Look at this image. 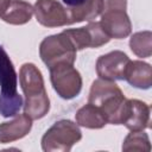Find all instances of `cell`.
Instances as JSON below:
<instances>
[{"label":"cell","mask_w":152,"mask_h":152,"mask_svg":"<svg viewBox=\"0 0 152 152\" xmlns=\"http://www.w3.org/2000/svg\"><path fill=\"white\" fill-rule=\"evenodd\" d=\"M19 82L25 95L24 113L32 120L44 118L50 110V100L40 70L33 63H24L19 70Z\"/></svg>","instance_id":"obj_1"},{"label":"cell","mask_w":152,"mask_h":152,"mask_svg":"<svg viewBox=\"0 0 152 152\" xmlns=\"http://www.w3.org/2000/svg\"><path fill=\"white\" fill-rule=\"evenodd\" d=\"M126 97L115 81L97 78L91 83L88 102L96 106L106 116L107 124L119 125Z\"/></svg>","instance_id":"obj_2"},{"label":"cell","mask_w":152,"mask_h":152,"mask_svg":"<svg viewBox=\"0 0 152 152\" xmlns=\"http://www.w3.org/2000/svg\"><path fill=\"white\" fill-rule=\"evenodd\" d=\"M18 75L14 65L0 45V114L4 118L15 116L24 104L23 96L17 91Z\"/></svg>","instance_id":"obj_3"},{"label":"cell","mask_w":152,"mask_h":152,"mask_svg":"<svg viewBox=\"0 0 152 152\" xmlns=\"http://www.w3.org/2000/svg\"><path fill=\"white\" fill-rule=\"evenodd\" d=\"M82 139V132L77 124L69 119L56 121L42 137L44 152H69Z\"/></svg>","instance_id":"obj_4"},{"label":"cell","mask_w":152,"mask_h":152,"mask_svg":"<svg viewBox=\"0 0 152 152\" xmlns=\"http://www.w3.org/2000/svg\"><path fill=\"white\" fill-rule=\"evenodd\" d=\"M76 52L74 44L63 31L45 37L39 45V56L49 69L61 64L74 65Z\"/></svg>","instance_id":"obj_5"},{"label":"cell","mask_w":152,"mask_h":152,"mask_svg":"<svg viewBox=\"0 0 152 152\" xmlns=\"http://www.w3.org/2000/svg\"><path fill=\"white\" fill-rule=\"evenodd\" d=\"M50 70V81L57 95L64 100L76 97L82 90V76L74 65L61 64Z\"/></svg>","instance_id":"obj_6"},{"label":"cell","mask_w":152,"mask_h":152,"mask_svg":"<svg viewBox=\"0 0 152 152\" xmlns=\"http://www.w3.org/2000/svg\"><path fill=\"white\" fill-rule=\"evenodd\" d=\"M63 32L69 37L77 51L87 48H100L110 40V38L103 31L100 21H89L87 26L78 28H65Z\"/></svg>","instance_id":"obj_7"},{"label":"cell","mask_w":152,"mask_h":152,"mask_svg":"<svg viewBox=\"0 0 152 152\" xmlns=\"http://www.w3.org/2000/svg\"><path fill=\"white\" fill-rule=\"evenodd\" d=\"M36 20L45 27L71 25L68 8L57 0H37L33 6Z\"/></svg>","instance_id":"obj_8"},{"label":"cell","mask_w":152,"mask_h":152,"mask_svg":"<svg viewBox=\"0 0 152 152\" xmlns=\"http://www.w3.org/2000/svg\"><path fill=\"white\" fill-rule=\"evenodd\" d=\"M150 106L138 99H126L119 125H124L129 131H144L150 125Z\"/></svg>","instance_id":"obj_9"},{"label":"cell","mask_w":152,"mask_h":152,"mask_svg":"<svg viewBox=\"0 0 152 152\" xmlns=\"http://www.w3.org/2000/svg\"><path fill=\"white\" fill-rule=\"evenodd\" d=\"M129 57L120 50L110 51L102 55L96 61V74L99 78L116 81L124 80L126 68L129 63Z\"/></svg>","instance_id":"obj_10"},{"label":"cell","mask_w":152,"mask_h":152,"mask_svg":"<svg viewBox=\"0 0 152 152\" xmlns=\"http://www.w3.org/2000/svg\"><path fill=\"white\" fill-rule=\"evenodd\" d=\"M100 24L110 39H122L132 32V23L126 10H103Z\"/></svg>","instance_id":"obj_11"},{"label":"cell","mask_w":152,"mask_h":152,"mask_svg":"<svg viewBox=\"0 0 152 152\" xmlns=\"http://www.w3.org/2000/svg\"><path fill=\"white\" fill-rule=\"evenodd\" d=\"M32 128V119L25 113L17 114L11 121L0 124V144H8L26 137Z\"/></svg>","instance_id":"obj_12"},{"label":"cell","mask_w":152,"mask_h":152,"mask_svg":"<svg viewBox=\"0 0 152 152\" xmlns=\"http://www.w3.org/2000/svg\"><path fill=\"white\" fill-rule=\"evenodd\" d=\"M124 80L134 88L150 89L152 86V68L142 61H129Z\"/></svg>","instance_id":"obj_13"},{"label":"cell","mask_w":152,"mask_h":152,"mask_svg":"<svg viewBox=\"0 0 152 152\" xmlns=\"http://www.w3.org/2000/svg\"><path fill=\"white\" fill-rule=\"evenodd\" d=\"M33 15V6L24 0H11L7 10L1 19L10 25H24L31 20Z\"/></svg>","instance_id":"obj_14"},{"label":"cell","mask_w":152,"mask_h":152,"mask_svg":"<svg viewBox=\"0 0 152 152\" xmlns=\"http://www.w3.org/2000/svg\"><path fill=\"white\" fill-rule=\"evenodd\" d=\"M76 124L78 126L90 128V129H100L107 125V119L104 114L94 104L87 103L82 106L75 114Z\"/></svg>","instance_id":"obj_15"},{"label":"cell","mask_w":152,"mask_h":152,"mask_svg":"<svg viewBox=\"0 0 152 152\" xmlns=\"http://www.w3.org/2000/svg\"><path fill=\"white\" fill-rule=\"evenodd\" d=\"M103 11V0H86L83 4L68 7L70 24L81 21H91L93 19L101 15Z\"/></svg>","instance_id":"obj_16"},{"label":"cell","mask_w":152,"mask_h":152,"mask_svg":"<svg viewBox=\"0 0 152 152\" xmlns=\"http://www.w3.org/2000/svg\"><path fill=\"white\" fill-rule=\"evenodd\" d=\"M131 51L141 58H147L152 55V33L151 31H140L131 36Z\"/></svg>","instance_id":"obj_17"},{"label":"cell","mask_w":152,"mask_h":152,"mask_svg":"<svg viewBox=\"0 0 152 152\" xmlns=\"http://www.w3.org/2000/svg\"><path fill=\"white\" fill-rule=\"evenodd\" d=\"M122 151L124 152H150L151 151V142L147 133L144 131H131L124 142H122Z\"/></svg>","instance_id":"obj_18"},{"label":"cell","mask_w":152,"mask_h":152,"mask_svg":"<svg viewBox=\"0 0 152 152\" xmlns=\"http://www.w3.org/2000/svg\"><path fill=\"white\" fill-rule=\"evenodd\" d=\"M127 0H103V10H126Z\"/></svg>","instance_id":"obj_19"},{"label":"cell","mask_w":152,"mask_h":152,"mask_svg":"<svg viewBox=\"0 0 152 152\" xmlns=\"http://www.w3.org/2000/svg\"><path fill=\"white\" fill-rule=\"evenodd\" d=\"M68 7H75V6H78L81 4H83L86 0H62Z\"/></svg>","instance_id":"obj_20"},{"label":"cell","mask_w":152,"mask_h":152,"mask_svg":"<svg viewBox=\"0 0 152 152\" xmlns=\"http://www.w3.org/2000/svg\"><path fill=\"white\" fill-rule=\"evenodd\" d=\"M10 2H11V0H0V18L4 14V12L7 10Z\"/></svg>","instance_id":"obj_21"}]
</instances>
